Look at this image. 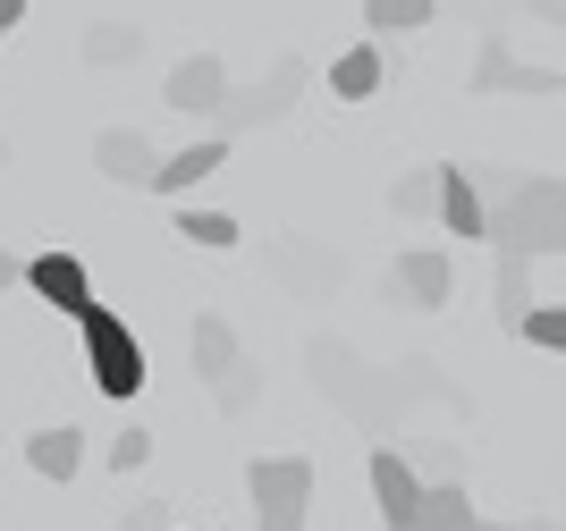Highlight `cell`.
I'll use <instances>...</instances> for the list:
<instances>
[{
  "mask_svg": "<svg viewBox=\"0 0 566 531\" xmlns=\"http://www.w3.org/2000/svg\"><path fill=\"white\" fill-rule=\"evenodd\" d=\"M245 498H254V531H305L313 464L305 456H254L245 464Z\"/></svg>",
  "mask_w": 566,
  "mask_h": 531,
  "instance_id": "cell-1",
  "label": "cell"
},
{
  "mask_svg": "<svg viewBox=\"0 0 566 531\" xmlns=\"http://www.w3.org/2000/svg\"><path fill=\"white\" fill-rule=\"evenodd\" d=\"M76 329H85V371H94V389H102V396H136V389H144V347H136V329L118 321V312H102V304H94Z\"/></svg>",
  "mask_w": 566,
  "mask_h": 531,
  "instance_id": "cell-2",
  "label": "cell"
},
{
  "mask_svg": "<svg viewBox=\"0 0 566 531\" xmlns=\"http://www.w3.org/2000/svg\"><path fill=\"white\" fill-rule=\"evenodd\" d=\"M296 93H305V60H280V68H271V85H254V93H229V110H220V136L287 118V110H296Z\"/></svg>",
  "mask_w": 566,
  "mask_h": 531,
  "instance_id": "cell-3",
  "label": "cell"
},
{
  "mask_svg": "<svg viewBox=\"0 0 566 531\" xmlns=\"http://www.w3.org/2000/svg\"><path fill=\"white\" fill-rule=\"evenodd\" d=\"M516 236H524V254H566V185L558 178H524Z\"/></svg>",
  "mask_w": 566,
  "mask_h": 531,
  "instance_id": "cell-4",
  "label": "cell"
},
{
  "mask_svg": "<svg viewBox=\"0 0 566 531\" xmlns=\"http://www.w3.org/2000/svg\"><path fill=\"white\" fill-rule=\"evenodd\" d=\"M161 102H169V110H187V118H220V110H229V68H220L212 51H195V60L169 68Z\"/></svg>",
  "mask_w": 566,
  "mask_h": 531,
  "instance_id": "cell-5",
  "label": "cell"
},
{
  "mask_svg": "<svg viewBox=\"0 0 566 531\" xmlns=\"http://www.w3.org/2000/svg\"><path fill=\"white\" fill-rule=\"evenodd\" d=\"M566 76L558 68H524L516 51H507V34H482V68H473V93H524V102H542V93H558Z\"/></svg>",
  "mask_w": 566,
  "mask_h": 531,
  "instance_id": "cell-6",
  "label": "cell"
},
{
  "mask_svg": "<svg viewBox=\"0 0 566 531\" xmlns=\"http://www.w3.org/2000/svg\"><path fill=\"white\" fill-rule=\"evenodd\" d=\"M25 287H34L51 312H69V321L94 312V278H85V262H76V254H34V262H25Z\"/></svg>",
  "mask_w": 566,
  "mask_h": 531,
  "instance_id": "cell-7",
  "label": "cell"
},
{
  "mask_svg": "<svg viewBox=\"0 0 566 531\" xmlns=\"http://www.w3.org/2000/svg\"><path fill=\"white\" fill-rule=\"evenodd\" d=\"M94 169L111 185H153V178H161V152H153L144 127H102V136H94Z\"/></svg>",
  "mask_w": 566,
  "mask_h": 531,
  "instance_id": "cell-8",
  "label": "cell"
},
{
  "mask_svg": "<svg viewBox=\"0 0 566 531\" xmlns=\"http://www.w3.org/2000/svg\"><path fill=\"white\" fill-rule=\"evenodd\" d=\"M373 498H380V523L389 531H406L415 507H423V481H415V464H406L398 447H373Z\"/></svg>",
  "mask_w": 566,
  "mask_h": 531,
  "instance_id": "cell-9",
  "label": "cell"
},
{
  "mask_svg": "<svg viewBox=\"0 0 566 531\" xmlns=\"http://www.w3.org/2000/svg\"><path fill=\"white\" fill-rule=\"evenodd\" d=\"M449 287H457V270H449V254H440V245L398 254V296L415 304V312H440V304H449Z\"/></svg>",
  "mask_w": 566,
  "mask_h": 531,
  "instance_id": "cell-10",
  "label": "cell"
},
{
  "mask_svg": "<svg viewBox=\"0 0 566 531\" xmlns=\"http://www.w3.org/2000/svg\"><path fill=\"white\" fill-rule=\"evenodd\" d=\"M229 169V136H195L187 152H161V178H153V194H195L203 178H220Z\"/></svg>",
  "mask_w": 566,
  "mask_h": 531,
  "instance_id": "cell-11",
  "label": "cell"
},
{
  "mask_svg": "<svg viewBox=\"0 0 566 531\" xmlns=\"http://www.w3.org/2000/svg\"><path fill=\"white\" fill-rule=\"evenodd\" d=\"M440 220H449L457 236H491V211H482V194H473V178H465V161H449L440 169Z\"/></svg>",
  "mask_w": 566,
  "mask_h": 531,
  "instance_id": "cell-12",
  "label": "cell"
},
{
  "mask_svg": "<svg viewBox=\"0 0 566 531\" xmlns=\"http://www.w3.org/2000/svg\"><path fill=\"white\" fill-rule=\"evenodd\" d=\"M25 464H34L43 481H76V464H85V431H69V422H60V431H34V439H25Z\"/></svg>",
  "mask_w": 566,
  "mask_h": 531,
  "instance_id": "cell-13",
  "label": "cell"
},
{
  "mask_svg": "<svg viewBox=\"0 0 566 531\" xmlns=\"http://www.w3.org/2000/svg\"><path fill=\"white\" fill-rule=\"evenodd\" d=\"M331 93H338V102H373V93H380V43L338 51V60H331Z\"/></svg>",
  "mask_w": 566,
  "mask_h": 531,
  "instance_id": "cell-14",
  "label": "cell"
},
{
  "mask_svg": "<svg viewBox=\"0 0 566 531\" xmlns=\"http://www.w3.org/2000/svg\"><path fill=\"white\" fill-rule=\"evenodd\" d=\"M482 514H473V498L457 481H440V489H423V507H415V523L406 531H473Z\"/></svg>",
  "mask_w": 566,
  "mask_h": 531,
  "instance_id": "cell-15",
  "label": "cell"
},
{
  "mask_svg": "<svg viewBox=\"0 0 566 531\" xmlns=\"http://www.w3.org/2000/svg\"><path fill=\"white\" fill-rule=\"evenodd\" d=\"M187 354H195V371H203V380H229V371H237V338H229V321H212V312H203V321L187 329Z\"/></svg>",
  "mask_w": 566,
  "mask_h": 531,
  "instance_id": "cell-16",
  "label": "cell"
},
{
  "mask_svg": "<svg viewBox=\"0 0 566 531\" xmlns=\"http://www.w3.org/2000/svg\"><path fill=\"white\" fill-rule=\"evenodd\" d=\"M178 236H187V245H203V254H229L245 229H237L229 211H195V203H187V211H178Z\"/></svg>",
  "mask_w": 566,
  "mask_h": 531,
  "instance_id": "cell-17",
  "label": "cell"
},
{
  "mask_svg": "<svg viewBox=\"0 0 566 531\" xmlns=\"http://www.w3.org/2000/svg\"><path fill=\"white\" fill-rule=\"evenodd\" d=\"M364 25L373 34H415V25H431V0H364Z\"/></svg>",
  "mask_w": 566,
  "mask_h": 531,
  "instance_id": "cell-18",
  "label": "cell"
},
{
  "mask_svg": "<svg viewBox=\"0 0 566 531\" xmlns=\"http://www.w3.org/2000/svg\"><path fill=\"white\" fill-rule=\"evenodd\" d=\"M389 203L406 211V220H423V211H440V169H415V178L389 185Z\"/></svg>",
  "mask_w": 566,
  "mask_h": 531,
  "instance_id": "cell-19",
  "label": "cell"
},
{
  "mask_svg": "<svg viewBox=\"0 0 566 531\" xmlns=\"http://www.w3.org/2000/svg\"><path fill=\"white\" fill-rule=\"evenodd\" d=\"M136 51H144V34H136V25H94L85 60H94V68H118V60H136Z\"/></svg>",
  "mask_w": 566,
  "mask_h": 531,
  "instance_id": "cell-20",
  "label": "cell"
},
{
  "mask_svg": "<svg viewBox=\"0 0 566 531\" xmlns=\"http://www.w3.org/2000/svg\"><path fill=\"white\" fill-rule=\"evenodd\" d=\"M516 338H533V347H542V354H566V304H533Z\"/></svg>",
  "mask_w": 566,
  "mask_h": 531,
  "instance_id": "cell-21",
  "label": "cell"
},
{
  "mask_svg": "<svg viewBox=\"0 0 566 531\" xmlns=\"http://www.w3.org/2000/svg\"><path fill=\"white\" fill-rule=\"evenodd\" d=\"M136 464H153V431H118L111 439V472H136Z\"/></svg>",
  "mask_w": 566,
  "mask_h": 531,
  "instance_id": "cell-22",
  "label": "cell"
},
{
  "mask_svg": "<svg viewBox=\"0 0 566 531\" xmlns=\"http://www.w3.org/2000/svg\"><path fill=\"white\" fill-rule=\"evenodd\" d=\"M9 287H25V262L18 254H0V296H9Z\"/></svg>",
  "mask_w": 566,
  "mask_h": 531,
  "instance_id": "cell-23",
  "label": "cell"
},
{
  "mask_svg": "<svg viewBox=\"0 0 566 531\" xmlns=\"http://www.w3.org/2000/svg\"><path fill=\"white\" fill-rule=\"evenodd\" d=\"M25 18V0H0V43H9V25Z\"/></svg>",
  "mask_w": 566,
  "mask_h": 531,
  "instance_id": "cell-24",
  "label": "cell"
},
{
  "mask_svg": "<svg viewBox=\"0 0 566 531\" xmlns=\"http://www.w3.org/2000/svg\"><path fill=\"white\" fill-rule=\"evenodd\" d=\"M533 18H549V25H566V0H533Z\"/></svg>",
  "mask_w": 566,
  "mask_h": 531,
  "instance_id": "cell-25",
  "label": "cell"
},
{
  "mask_svg": "<svg viewBox=\"0 0 566 531\" xmlns=\"http://www.w3.org/2000/svg\"><path fill=\"white\" fill-rule=\"evenodd\" d=\"M473 531H516V523H473Z\"/></svg>",
  "mask_w": 566,
  "mask_h": 531,
  "instance_id": "cell-26",
  "label": "cell"
},
{
  "mask_svg": "<svg viewBox=\"0 0 566 531\" xmlns=\"http://www.w3.org/2000/svg\"><path fill=\"white\" fill-rule=\"evenodd\" d=\"M516 531H558V523H516Z\"/></svg>",
  "mask_w": 566,
  "mask_h": 531,
  "instance_id": "cell-27",
  "label": "cell"
},
{
  "mask_svg": "<svg viewBox=\"0 0 566 531\" xmlns=\"http://www.w3.org/2000/svg\"><path fill=\"white\" fill-rule=\"evenodd\" d=\"M0 169H9V136H0Z\"/></svg>",
  "mask_w": 566,
  "mask_h": 531,
  "instance_id": "cell-28",
  "label": "cell"
}]
</instances>
